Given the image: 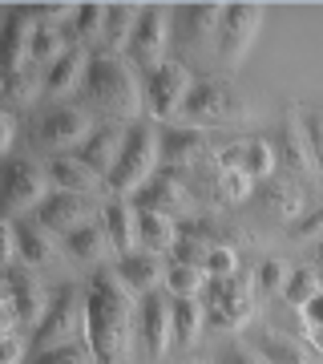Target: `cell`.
Masks as SVG:
<instances>
[{
    "instance_id": "cell-1",
    "label": "cell",
    "mask_w": 323,
    "mask_h": 364,
    "mask_svg": "<svg viewBox=\"0 0 323 364\" xmlns=\"http://www.w3.org/2000/svg\"><path fill=\"white\" fill-rule=\"evenodd\" d=\"M133 299L117 272H97L85 287V344L97 364H129Z\"/></svg>"
},
{
    "instance_id": "cell-2",
    "label": "cell",
    "mask_w": 323,
    "mask_h": 364,
    "mask_svg": "<svg viewBox=\"0 0 323 364\" xmlns=\"http://www.w3.org/2000/svg\"><path fill=\"white\" fill-rule=\"evenodd\" d=\"M85 97L97 109L109 114V122H133L138 109L146 105V93L138 85V77L129 73L126 57H89V73H85Z\"/></svg>"
},
{
    "instance_id": "cell-3",
    "label": "cell",
    "mask_w": 323,
    "mask_h": 364,
    "mask_svg": "<svg viewBox=\"0 0 323 364\" xmlns=\"http://www.w3.org/2000/svg\"><path fill=\"white\" fill-rule=\"evenodd\" d=\"M158 158H162V134L150 126V122H133L126 134V150L117 158V166L109 170L105 178V191L109 195H138L146 182L158 174Z\"/></svg>"
},
{
    "instance_id": "cell-4",
    "label": "cell",
    "mask_w": 323,
    "mask_h": 364,
    "mask_svg": "<svg viewBox=\"0 0 323 364\" xmlns=\"http://www.w3.org/2000/svg\"><path fill=\"white\" fill-rule=\"evenodd\" d=\"M182 114H186V122L198 126V130H202V126H239L246 117V102L231 81L210 77V81H198L190 90Z\"/></svg>"
},
{
    "instance_id": "cell-5",
    "label": "cell",
    "mask_w": 323,
    "mask_h": 364,
    "mask_svg": "<svg viewBox=\"0 0 323 364\" xmlns=\"http://www.w3.org/2000/svg\"><path fill=\"white\" fill-rule=\"evenodd\" d=\"M85 332V299H81L77 287H57L53 291V304H49V316L37 324L33 332V348L45 352V348H57V344H73V336Z\"/></svg>"
},
{
    "instance_id": "cell-6",
    "label": "cell",
    "mask_w": 323,
    "mask_h": 364,
    "mask_svg": "<svg viewBox=\"0 0 323 364\" xmlns=\"http://www.w3.org/2000/svg\"><path fill=\"white\" fill-rule=\"evenodd\" d=\"M190 90H194V81H190V73H186V65H178V61H166V65L150 69L142 77L146 109H150V117H158V122H174V117L182 114L186 97H190Z\"/></svg>"
},
{
    "instance_id": "cell-7",
    "label": "cell",
    "mask_w": 323,
    "mask_h": 364,
    "mask_svg": "<svg viewBox=\"0 0 323 364\" xmlns=\"http://www.w3.org/2000/svg\"><path fill=\"white\" fill-rule=\"evenodd\" d=\"M202 304H207V324L219 328V332H234V328L251 324V316H255L251 287L239 275H231V279H210Z\"/></svg>"
},
{
    "instance_id": "cell-8",
    "label": "cell",
    "mask_w": 323,
    "mask_h": 364,
    "mask_svg": "<svg viewBox=\"0 0 323 364\" xmlns=\"http://www.w3.org/2000/svg\"><path fill=\"white\" fill-rule=\"evenodd\" d=\"M258 25H263V9H258V4H246V0H239V4H226V9H222L219 61H222L226 69H234V65L246 57V49H251V41H255Z\"/></svg>"
},
{
    "instance_id": "cell-9",
    "label": "cell",
    "mask_w": 323,
    "mask_h": 364,
    "mask_svg": "<svg viewBox=\"0 0 323 364\" xmlns=\"http://www.w3.org/2000/svg\"><path fill=\"white\" fill-rule=\"evenodd\" d=\"M45 186H49V174L37 166V162H28V158H9V166H4V215L16 219L21 210H33L45 203Z\"/></svg>"
},
{
    "instance_id": "cell-10",
    "label": "cell",
    "mask_w": 323,
    "mask_h": 364,
    "mask_svg": "<svg viewBox=\"0 0 323 364\" xmlns=\"http://www.w3.org/2000/svg\"><path fill=\"white\" fill-rule=\"evenodd\" d=\"M222 146H214L207 130L198 126H170L162 130V158H166V170H190V166H207L219 158Z\"/></svg>"
},
{
    "instance_id": "cell-11",
    "label": "cell",
    "mask_w": 323,
    "mask_h": 364,
    "mask_svg": "<svg viewBox=\"0 0 323 364\" xmlns=\"http://www.w3.org/2000/svg\"><path fill=\"white\" fill-rule=\"evenodd\" d=\"M166 49H170V21L158 4H146L142 21H138V33L129 41V61L150 73V69L166 65Z\"/></svg>"
},
{
    "instance_id": "cell-12",
    "label": "cell",
    "mask_w": 323,
    "mask_h": 364,
    "mask_svg": "<svg viewBox=\"0 0 323 364\" xmlns=\"http://www.w3.org/2000/svg\"><path fill=\"white\" fill-rule=\"evenodd\" d=\"M138 336H142L150 360H162V356L174 348V304H170L162 291L142 296V308H138Z\"/></svg>"
},
{
    "instance_id": "cell-13",
    "label": "cell",
    "mask_w": 323,
    "mask_h": 364,
    "mask_svg": "<svg viewBox=\"0 0 323 364\" xmlns=\"http://www.w3.org/2000/svg\"><path fill=\"white\" fill-rule=\"evenodd\" d=\"M4 291L13 296L16 312H21V324H40L49 316L53 296L45 291V284H40L37 275H33V267H25V263L4 267Z\"/></svg>"
},
{
    "instance_id": "cell-14",
    "label": "cell",
    "mask_w": 323,
    "mask_h": 364,
    "mask_svg": "<svg viewBox=\"0 0 323 364\" xmlns=\"http://www.w3.org/2000/svg\"><path fill=\"white\" fill-rule=\"evenodd\" d=\"M138 210H158V215H182V210H190L194 195H190V186L178 178V174H170V170H158L154 178L146 182L138 195L129 198Z\"/></svg>"
},
{
    "instance_id": "cell-15",
    "label": "cell",
    "mask_w": 323,
    "mask_h": 364,
    "mask_svg": "<svg viewBox=\"0 0 323 364\" xmlns=\"http://www.w3.org/2000/svg\"><path fill=\"white\" fill-rule=\"evenodd\" d=\"M133 122H102V126H93L89 138L81 142L77 158L81 162H89L102 178H109V170L117 166V158H121V150H126V134Z\"/></svg>"
},
{
    "instance_id": "cell-16",
    "label": "cell",
    "mask_w": 323,
    "mask_h": 364,
    "mask_svg": "<svg viewBox=\"0 0 323 364\" xmlns=\"http://www.w3.org/2000/svg\"><path fill=\"white\" fill-rule=\"evenodd\" d=\"M93 215V198L89 195H69V191H53L45 203L37 207V223L49 227L53 235H69L85 227Z\"/></svg>"
},
{
    "instance_id": "cell-17",
    "label": "cell",
    "mask_w": 323,
    "mask_h": 364,
    "mask_svg": "<svg viewBox=\"0 0 323 364\" xmlns=\"http://www.w3.org/2000/svg\"><path fill=\"white\" fill-rule=\"evenodd\" d=\"M214 162H219V166H226V170H243V174H251V178H271L279 154H275L271 142L251 138V142H226L219 150V158H214Z\"/></svg>"
},
{
    "instance_id": "cell-18",
    "label": "cell",
    "mask_w": 323,
    "mask_h": 364,
    "mask_svg": "<svg viewBox=\"0 0 323 364\" xmlns=\"http://www.w3.org/2000/svg\"><path fill=\"white\" fill-rule=\"evenodd\" d=\"M45 174H49L53 191H69V195H97L105 186L102 174H97L89 162H81L77 154H53Z\"/></svg>"
},
{
    "instance_id": "cell-19",
    "label": "cell",
    "mask_w": 323,
    "mask_h": 364,
    "mask_svg": "<svg viewBox=\"0 0 323 364\" xmlns=\"http://www.w3.org/2000/svg\"><path fill=\"white\" fill-rule=\"evenodd\" d=\"M89 130H93L89 114H81V109H53V114L40 117L37 142L49 146V150H69L73 142H85Z\"/></svg>"
},
{
    "instance_id": "cell-20",
    "label": "cell",
    "mask_w": 323,
    "mask_h": 364,
    "mask_svg": "<svg viewBox=\"0 0 323 364\" xmlns=\"http://www.w3.org/2000/svg\"><path fill=\"white\" fill-rule=\"evenodd\" d=\"M258 203H263V210L267 215H275V219H303V210H307V191H303V182L299 178H267L263 186H258Z\"/></svg>"
},
{
    "instance_id": "cell-21",
    "label": "cell",
    "mask_w": 323,
    "mask_h": 364,
    "mask_svg": "<svg viewBox=\"0 0 323 364\" xmlns=\"http://www.w3.org/2000/svg\"><path fill=\"white\" fill-rule=\"evenodd\" d=\"M222 9H226V4H178V13H174V33H178L186 45H207L210 37H219Z\"/></svg>"
},
{
    "instance_id": "cell-22",
    "label": "cell",
    "mask_w": 323,
    "mask_h": 364,
    "mask_svg": "<svg viewBox=\"0 0 323 364\" xmlns=\"http://www.w3.org/2000/svg\"><path fill=\"white\" fill-rule=\"evenodd\" d=\"M40 16L37 9H13L9 13V25H4V73H13L28 61V45L37 37Z\"/></svg>"
},
{
    "instance_id": "cell-23",
    "label": "cell",
    "mask_w": 323,
    "mask_h": 364,
    "mask_svg": "<svg viewBox=\"0 0 323 364\" xmlns=\"http://www.w3.org/2000/svg\"><path fill=\"white\" fill-rule=\"evenodd\" d=\"M16 251H21L25 267H53V263L61 259V247H57L53 231L40 227V223H16Z\"/></svg>"
},
{
    "instance_id": "cell-24",
    "label": "cell",
    "mask_w": 323,
    "mask_h": 364,
    "mask_svg": "<svg viewBox=\"0 0 323 364\" xmlns=\"http://www.w3.org/2000/svg\"><path fill=\"white\" fill-rule=\"evenodd\" d=\"M89 73V57H85V45H69V49L53 61L49 69H45V93L49 97H61V93H69L73 85H77L81 77Z\"/></svg>"
},
{
    "instance_id": "cell-25",
    "label": "cell",
    "mask_w": 323,
    "mask_h": 364,
    "mask_svg": "<svg viewBox=\"0 0 323 364\" xmlns=\"http://www.w3.org/2000/svg\"><path fill=\"white\" fill-rule=\"evenodd\" d=\"M138 21H142L138 4H109V21H105L97 53H102V57H121V53L129 49L133 33H138Z\"/></svg>"
},
{
    "instance_id": "cell-26",
    "label": "cell",
    "mask_w": 323,
    "mask_h": 364,
    "mask_svg": "<svg viewBox=\"0 0 323 364\" xmlns=\"http://www.w3.org/2000/svg\"><path fill=\"white\" fill-rule=\"evenodd\" d=\"M105 235L114 243L117 255H133L142 247V235H138V207L133 203H109L105 207Z\"/></svg>"
},
{
    "instance_id": "cell-27",
    "label": "cell",
    "mask_w": 323,
    "mask_h": 364,
    "mask_svg": "<svg viewBox=\"0 0 323 364\" xmlns=\"http://www.w3.org/2000/svg\"><path fill=\"white\" fill-rule=\"evenodd\" d=\"M275 154L283 158V166L295 174V178H303V174H311L315 170V158H311V146H307V134H303V117L291 109V117H287L283 126V138H279V150Z\"/></svg>"
},
{
    "instance_id": "cell-28",
    "label": "cell",
    "mask_w": 323,
    "mask_h": 364,
    "mask_svg": "<svg viewBox=\"0 0 323 364\" xmlns=\"http://www.w3.org/2000/svg\"><path fill=\"white\" fill-rule=\"evenodd\" d=\"M117 275H121V284H126L129 291L150 296L158 287V279L166 275V267H162V255H154V251H133V255H121Z\"/></svg>"
},
{
    "instance_id": "cell-29",
    "label": "cell",
    "mask_w": 323,
    "mask_h": 364,
    "mask_svg": "<svg viewBox=\"0 0 323 364\" xmlns=\"http://www.w3.org/2000/svg\"><path fill=\"white\" fill-rule=\"evenodd\" d=\"M251 348H255L258 356H267L271 364H311L307 348H303L299 340H291L287 332H275V328L251 332Z\"/></svg>"
},
{
    "instance_id": "cell-30",
    "label": "cell",
    "mask_w": 323,
    "mask_h": 364,
    "mask_svg": "<svg viewBox=\"0 0 323 364\" xmlns=\"http://www.w3.org/2000/svg\"><path fill=\"white\" fill-rule=\"evenodd\" d=\"M138 235H142V251L166 255V251L178 247L182 227L170 219V215H158V210H138Z\"/></svg>"
},
{
    "instance_id": "cell-31",
    "label": "cell",
    "mask_w": 323,
    "mask_h": 364,
    "mask_svg": "<svg viewBox=\"0 0 323 364\" xmlns=\"http://www.w3.org/2000/svg\"><path fill=\"white\" fill-rule=\"evenodd\" d=\"M109 247L114 243H109L105 227H97V223H85V227L65 235V251H69V259H77V263H102L109 255Z\"/></svg>"
},
{
    "instance_id": "cell-32",
    "label": "cell",
    "mask_w": 323,
    "mask_h": 364,
    "mask_svg": "<svg viewBox=\"0 0 323 364\" xmlns=\"http://www.w3.org/2000/svg\"><path fill=\"white\" fill-rule=\"evenodd\" d=\"M202 328H207V304L198 296L174 299V344L178 348H194V340L202 336Z\"/></svg>"
},
{
    "instance_id": "cell-33",
    "label": "cell",
    "mask_w": 323,
    "mask_h": 364,
    "mask_svg": "<svg viewBox=\"0 0 323 364\" xmlns=\"http://www.w3.org/2000/svg\"><path fill=\"white\" fill-rule=\"evenodd\" d=\"M40 90H45V73L37 69V61H25L21 69L4 73V105H9V109L28 105Z\"/></svg>"
},
{
    "instance_id": "cell-34",
    "label": "cell",
    "mask_w": 323,
    "mask_h": 364,
    "mask_svg": "<svg viewBox=\"0 0 323 364\" xmlns=\"http://www.w3.org/2000/svg\"><path fill=\"white\" fill-rule=\"evenodd\" d=\"M105 21H109V4H77L73 13V33H77V45H102Z\"/></svg>"
},
{
    "instance_id": "cell-35",
    "label": "cell",
    "mask_w": 323,
    "mask_h": 364,
    "mask_svg": "<svg viewBox=\"0 0 323 364\" xmlns=\"http://www.w3.org/2000/svg\"><path fill=\"white\" fill-rule=\"evenodd\" d=\"M202 284H207V267H194V263H170L166 267V291L174 299L198 296Z\"/></svg>"
},
{
    "instance_id": "cell-36",
    "label": "cell",
    "mask_w": 323,
    "mask_h": 364,
    "mask_svg": "<svg viewBox=\"0 0 323 364\" xmlns=\"http://www.w3.org/2000/svg\"><path fill=\"white\" fill-rule=\"evenodd\" d=\"M65 49H69V45H65L61 28H57V25H40L37 37H33V45H28V61H37V65H53Z\"/></svg>"
},
{
    "instance_id": "cell-37",
    "label": "cell",
    "mask_w": 323,
    "mask_h": 364,
    "mask_svg": "<svg viewBox=\"0 0 323 364\" xmlns=\"http://www.w3.org/2000/svg\"><path fill=\"white\" fill-rule=\"evenodd\" d=\"M323 291V279H319V272L315 267H299V272H291V279H287V291L283 296L295 304V308H307L311 299Z\"/></svg>"
},
{
    "instance_id": "cell-38",
    "label": "cell",
    "mask_w": 323,
    "mask_h": 364,
    "mask_svg": "<svg viewBox=\"0 0 323 364\" xmlns=\"http://www.w3.org/2000/svg\"><path fill=\"white\" fill-rule=\"evenodd\" d=\"M33 364H97V360H93L89 344H77V340H73V344H57V348L37 352Z\"/></svg>"
},
{
    "instance_id": "cell-39",
    "label": "cell",
    "mask_w": 323,
    "mask_h": 364,
    "mask_svg": "<svg viewBox=\"0 0 323 364\" xmlns=\"http://www.w3.org/2000/svg\"><path fill=\"white\" fill-rule=\"evenodd\" d=\"M287 279H291V267H287L283 259H263L258 263V291L279 296V291H287Z\"/></svg>"
},
{
    "instance_id": "cell-40",
    "label": "cell",
    "mask_w": 323,
    "mask_h": 364,
    "mask_svg": "<svg viewBox=\"0 0 323 364\" xmlns=\"http://www.w3.org/2000/svg\"><path fill=\"white\" fill-rule=\"evenodd\" d=\"M202 267H207L210 279H231V275H239V251L234 247H214Z\"/></svg>"
},
{
    "instance_id": "cell-41",
    "label": "cell",
    "mask_w": 323,
    "mask_h": 364,
    "mask_svg": "<svg viewBox=\"0 0 323 364\" xmlns=\"http://www.w3.org/2000/svg\"><path fill=\"white\" fill-rule=\"evenodd\" d=\"M303 134H307L311 158H315V170L323 178V114H303Z\"/></svg>"
},
{
    "instance_id": "cell-42",
    "label": "cell",
    "mask_w": 323,
    "mask_h": 364,
    "mask_svg": "<svg viewBox=\"0 0 323 364\" xmlns=\"http://www.w3.org/2000/svg\"><path fill=\"white\" fill-rule=\"evenodd\" d=\"M219 364H271L267 356H258L251 344H243V340H231L226 348L219 352Z\"/></svg>"
},
{
    "instance_id": "cell-43",
    "label": "cell",
    "mask_w": 323,
    "mask_h": 364,
    "mask_svg": "<svg viewBox=\"0 0 323 364\" xmlns=\"http://www.w3.org/2000/svg\"><path fill=\"white\" fill-rule=\"evenodd\" d=\"M295 239H323V207L307 210V215L295 223Z\"/></svg>"
},
{
    "instance_id": "cell-44",
    "label": "cell",
    "mask_w": 323,
    "mask_h": 364,
    "mask_svg": "<svg viewBox=\"0 0 323 364\" xmlns=\"http://www.w3.org/2000/svg\"><path fill=\"white\" fill-rule=\"evenodd\" d=\"M16 324H21V312H16L13 296L0 291V328H4V336H16Z\"/></svg>"
},
{
    "instance_id": "cell-45",
    "label": "cell",
    "mask_w": 323,
    "mask_h": 364,
    "mask_svg": "<svg viewBox=\"0 0 323 364\" xmlns=\"http://www.w3.org/2000/svg\"><path fill=\"white\" fill-rule=\"evenodd\" d=\"M21 356H25V340H21V336H4L0 364H21Z\"/></svg>"
},
{
    "instance_id": "cell-46",
    "label": "cell",
    "mask_w": 323,
    "mask_h": 364,
    "mask_svg": "<svg viewBox=\"0 0 323 364\" xmlns=\"http://www.w3.org/2000/svg\"><path fill=\"white\" fill-rule=\"evenodd\" d=\"M13 134H16V117H13V109H4V117H0V150L13 146Z\"/></svg>"
},
{
    "instance_id": "cell-47",
    "label": "cell",
    "mask_w": 323,
    "mask_h": 364,
    "mask_svg": "<svg viewBox=\"0 0 323 364\" xmlns=\"http://www.w3.org/2000/svg\"><path fill=\"white\" fill-rule=\"evenodd\" d=\"M303 320H307V328H323V291L303 308Z\"/></svg>"
},
{
    "instance_id": "cell-48",
    "label": "cell",
    "mask_w": 323,
    "mask_h": 364,
    "mask_svg": "<svg viewBox=\"0 0 323 364\" xmlns=\"http://www.w3.org/2000/svg\"><path fill=\"white\" fill-rule=\"evenodd\" d=\"M307 340H311V348H315V352H323V328H311Z\"/></svg>"
},
{
    "instance_id": "cell-49",
    "label": "cell",
    "mask_w": 323,
    "mask_h": 364,
    "mask_svg": "<svg viewBox=\"0 0 323 364\" xmlns=\"http://www.w3.org/2000/svg\"><path fill=\"white\" fill-rule=\"evenodd\" d=\"M315 259H319V263H323V239H319V247H315Z\"/></svg>"
},
{
    "instance_id": "cell-50",
    "label": "cell",
    "mask_w": 323,
    "mask_h": 364,
    "mask_svg": "<svg viewBox=\"0 0 323 364\" xmlns=\"http://www.w3.org/2000/svg\"><path fill=\"white\" fill-rule=\"evenodd\" d=\"M182 364H207V360H182Z\"/></svg>"
},
{
    "instance_id": "cell-51",
    "label": "cell",
    "mask_w": 323,
    "mask_h": 364,
    "mask_svg": "<svg viewBox=\"0 0 323 364\" xmlns=\"http://www.w3.org/2000/svg\"><path fill=\"white\" fill-rule=\"evenodd\" d=\"M319 267H323V263H319ZM319 279H323V272H319Z\"/></svg>"
}]
</instances>
